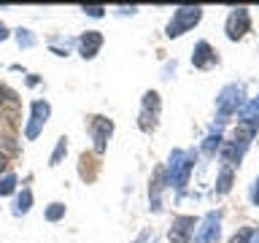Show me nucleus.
<instances>
[{"label":"nucleus","instance_id":"f257e3e1","mask_svg":"<svg viewBox=\"0 0 259 243\" xmlns=\"http://www.w3.org/2000/svg\"><path fill=\"white\" fill-rule=\"evenodd\" d=\"M200 16H202V8H178V11L173 14V22L167 24V35L170 38L184 35L186 30L200 22Z\"/></svg>","mask_w":259,"mask_h":243},{"label":"nucleus","instance_id":"20e7f679","mask_svg":"<svg viewBox=\"0 0 259 243\" xmlns=\"http://www.w3.org/2000/svg\"><path fill=\"white\" fill-rule=\"evenodd\" d=\"M194 219L192 216H178L173 222V230H170V240L173 243H189V232H194Z\"/></svg>","mask_w":259,"mask_h":243},{"label":"nucleus","instance_id":"dca6fc26","mask_svg":"<svg viewBox=\"0 0 259 243\" xmlns=\"http://www.w3.org/2000/svg\"><path fill=\"white\" fill-rule=\"evenodd\" d=\"M87 14H92V16H103V8L100 6H89V8H84Z\"/></svg>","mask_w":259,"mask_h":243},{"label":"nucleus","instance_id":"7ed1b4c3","mask_svg":"<svg viewBox=\"0 0 259 243\" xmlns=\"http://www.w3.org/2000/svg\"><path fill=\"white\" fill-rule=\"evenodd\" d=\"M157 116H159V95L157 92H146L143 97V113H141V127L149 133V130L157 127Z\"/></svg>","mask_w":259,"mask_h":243},{"label":"nucleus","instance_id":"39448f33","mask_svg":"<svg viewBox=\"0 0 259 243\" xmlns=\"http://www.w3.org/2000/svg\"><path fill=\"white\" fill-rule=\"evenodd\" d=\"M92 138H95V149L97 151H103L105 149V138L111 135V130H113V125L108 119H103V116H92Z\"/></svg>","mask_w":259,"mask_h":243},{"label":"nucleus","instance_id":"f03ea898","mask_svg":"<svg viewBox=\"0 0 259 243\" xmlns=\"http://www.w3.org/2000/svg\"><path fill=\"white\" fill-rule=\"evenodd\" d=\"M227 38L230 40H240L246 32L251 30V16H248V8H232V14L227 16Z\"/></svg>","mask_w":259,"mask_h":243},{"label":"nucleus","instance_id":"4468645a","mask_svg":"<svg viewBox=\"0 0 259 243\" xmlns=\"http://www.w3.org/2000/svg\"><path fill=\"white\" fill-rule=\"evenodd\" d=\"M62 214H65V206H60V202H54V206L49 208V214H46V216H49V219H52V222H54V219H60Z\"/></svg>","mask_w":259,"mask_h":243},{"label":"nucleus","instance_id":"6e6552de","mask_svg":"<svg viewBox=\"0 0 259 243\" xmlns=\"http://www.w3.org/2000/svg\"><path fill=\"white\" fill-rule=\"evenodd\" d=\"M216 238H219V216L210 214L197 230V243H213Z\"/></svg>","mask_w":259,"mask_h":243},{"label":"nucleus","instance_id":"2eb2a0df","mask_svg":"<svg viewBox=\"0 0 259 243\" xmlns=\"http://www.w3.org/2000/svg\"><path fill=\"white\" fill-rule=\"evenodd\" d=\"M230 181H232V173H230V170H224V173H222V184H219V189L227 192V189H230Z\"/></svg>","mask_w":259,"mask_h":243},{"label":"nucleus","instance_id":"6ab92c4d","mask_svg":"<svg viewBox=\"0 0 259 243\" xmlns=\"http://www.w3.org/2000/svg\"><path fill=\"white\" fill-rule=\"evenodd\" d=\"M3 100H6V89L0 87V105H3Z\"/></svg>","mask_w":259,"mask_h":243},{"label":"nucleus","instance_id":"423d86ee","mask_svg":"<svg viewBox=\"0 0 259 243\" xmlns=\"http://www.w3.org/2000/svg\"><path fill=\"white\" fill-rule=\"evenodd\" d=\"M46 116H49V103H32V122H30V127H27V138L32 141L38 133H40V127L46 125Z\"/></svg>","mask_w":259,"mask_h":243},{"label":"nucleus","instance_id":"0eeeda50","mask_svg":"<svg viewBox=\"0 0 259 243\" xmlns=\"http://www.w3.org/2000/svg\"><path fill=\"white\" fill-rule=\"evenodd\" d=\"M100 46H103V35H100V32L89 30V32L81 35V57H84V60H92Z\"/></svg>","mask_w":259,"mask_h":243},{"label":"nucleus","instance_id":"9d476101","mask_svg":"<svg viewBox=\"0 0 259 243\" xmlns=\"http://www.w3.org/2000/svg\"><path fill=\"white\" fill-rule=\"evenodd\" d=\"M30 200H32V194L24 189L22 197H19V206H16V214H24V211H30Z\"/></svg>","mask_w":259,"mask_h":243},{"label":"nucleus","instance_id":"1a4fd4ad","mask_svg":"<svg viewBox=\"0 0 259 243\" xmlns=\"http://www.w3.org/2000/svg\"><path fill=\"white\" fill-rule=\"evenodd\" d=\"M192 62H194V68H208V65H213L216 62V54H213V49H210L205 40L202 44L194 46V57H192Z\"/></svg>","mask_w":259,"mask_h":243},{"label":"nucleus","instance_id":"9b49d317","mask_svg":"<svg viewBox=\"0 0 259 243\" xmlns=\"http://www.w3.org/2000/svg\"><path fill=\"white\" fill-rule=\"evenodd\" d=\"M65 149H68V146H65V138H60V143H57V149L52 154V165H60V157L65 154Z\"/></svg>","mask_w":259,"mask_h":243},{"label":"nucleus","instance_id":"f8f14e48","mask_svg":"<svg viewBox=\"0 0 259 243\" xmlns=\"http://www.w3.org/2000/svg\"><path fill=\"white\" fill-rule=\"evenodd\" d=\"M14 184H16V178H14V176H6L3 181H0V194H8V192H14Z\"/></svg>","mask_w":259,"mask_h":243},{"label":"nucleus","instance_id":"a211bd4d","mask_svg":"<svg viewBox=\"0 0 259 243\" xmlns=\"http://www.w3.org/2000/svg\"><path fill=\"white\" fill-rule=\"evenodd\" d=\"M251 197H254V202H259V178H256V186H254V192H251Z\"/></svg>","mask_w":259,"mask_h":243},{"label":"nucleus","instance_id":"ddd939ff","mask_svg":"<svg viewBox=\"0 0 259 243\" xmlns=\"http://www.w3.org/2000/svg\"><path fill=\"white\" fill-rule=\"evenodd\" d=\"M248 238H251V227L240 230L238 235H232V240H230V243H248Z\"/></svg>","mask_w":259,"mask_h":243},{"label":"nucleus","instance_id":"f3484780","mask_svg":"<svg viewBox=\"0 0 259 243\" xmlns=\"http://www.w3.org/2000/svg\"><path fill=\"white\" fill-rule=\"evenodd\" d=\"M8 168V157H6V154L3 151H0V173H3V170Z\"/></svg>","mask_w":259,"mask_h":243}]
</instances>
